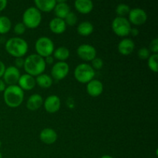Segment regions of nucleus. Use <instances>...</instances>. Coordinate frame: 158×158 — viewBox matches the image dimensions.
I'll return each instance as SVG.
<instances>
[{
  "label": "nucleus",
  "mask_w": 158,
  "mask_h": 158,
  "mask_svg": "<svg viewBox=\"0 0 158 158\" xmlns=\"http://www.w3.org/2000/svg\"><path fill=\"white\" fill-rule=\"evenodd\" d=\"M6 50L8 53L15 58L23 57L28 52V43L20 37H12L6 43Z\"/></svg>",
  "instance_id": "obj_3"
},
{
  "label": "nucleus",
  "mask_w": 158,
  "mask_h": 158,
  "mask_svg": "<svg viewBox=\"0 0 158 158\" xmlns=\"http://www.w3.org/2000/svg\"><path fill=\"white\" fill-rule=\"evenodd\" d=\"M77 53L81 60L90 62L97 57V49L92 45L82 44L77 48Z\"/></svg>",
  "instance_id": "obj_10"
},
{
  "label": "nucleus",
  "mask_w": 158,
  "mask_h": 158,
  "mask_svg": "<svg viewBox=\"0 0 158 158\" xmlns=\"http://www.w3.org/2000/svg\"><path fill=\"white\" fill-rule=\"evenodd\" d=\"M78 21V17H77V14L73 12H69V14L66 16L64 19V22L66 23V26H75Z\"/></svg>",
  "instance_id": "obj_28"
},
{
  "label": "nucleus",
  "mask_w": 158,
  "mask_h": 158,
  "mask_svg": "<svg viewBox=\"0 0 158 158\" xmlns=\"http://www.w3.org/2000/svg\"><path fill=\"white\" fill-rule=\"evenodd\" d=\"M91 66H92L94 70H96V69L99 70L103 66V60L101 58H99V57H96L91 61Z\"/></svg>",
  "instance_id": "obj_30"
},
{
  "label": "nucleus",
  "mask_w": 158,
  "mask_h": 158,
  "mask_svg": "<svg viewBox=\"0 0 158 158\" xmlns=\"http://www.w3.org/2000/svg\"><path fill=\"white\" fill-rule=\"evenodd\" d=\"M24 61L25 60L23 57H20V58H15V66L16 68H18L19 69V68L23 67L24 66Z\"/></svg>",
  "instance_id": "obj_33"
},
{
  "label": "nucleus",
  "mask_w": 158,
  "mask_h": 158,
  "mask_svg": "<svg viewBox=\"0 0 158 158\" xmlns=\"http://www.w3.org/2000/svg\"><path fill=\"white\" fill-rule=\"evenodd\" d=\"M35 49L36 54L43 58L52 56L55 49L53 41L47 36H41L36 40L35 43Z\"/></svg>",
  "instance_id": "obj_6"
},
{
  "label": "nucleus",
  "mask_w": 158,
  "mask_h": 158,
  "mask_svg": "<svg viewBox=\"0 0 158 158\" xmlns=\"http://www.w3.org/2000/svg\"><path fill=\"white\" fill-rule=\"evenodd\" d=\"M94 25L89 21H84L80 23L77 26V32L82 36H88L94 32Z\"/></svg>",
  "instance_id": "obj_22"
},
{
  "label": "nucleus",
  "mask_w": 158,
  "mask_h": 158,
  "mask_svg": "<svg viewBox=\"0 0 158 158\" xmlns=\"http://www.w3.org/2000/svg\"><path fill=\"white\" fill-rule=\"evenodd\" d=\"M17 84L23 91L32 90V89H34L35 85H36V83H35V78L27 73L23 74V75L20 76L19 80Z\"/></svg>",
  "instance_id": "obj_15"
},
{
  "label": "nucleus",
  "mask_w": 158,
  "mask_h": 158,
  "mask_svg": "<svg viewBox=\"0 0 158 158\" xmlns=\"http://www.w3.org/2000/svg\"><path fill=\"white\" fill-rule=\"evenodd\" d=\"M100 158H114V157H113L112 156H110V155H107V154H106V155L102 156Z\"/></svg>",
  "instance_id": "obj_39"
},
{
  "label": "nucleus",
  "mask_w": 158,
  "mask_h": 158,
  "mask_svg": "<svg viewBox=\"0 0 158 158\" xmlns=\"http://www.w3.org/2000/svg\"><path fill=\"white\" fill-rule=\"evenodd\" d=\"M42 22V14L39 9L32 6L25 10L23 14V22L26 28L35 29Z\"/></svg>",
  "instance_id": "obj_4"
},
{
  "label": "nucleus",
  "mask_w": 158,
  "mask_h": 158,
  "mask_svg": "<svg viewBox=\"0 0 158 158\" xmlns=\"http://www.w3.org/2000/svg\"><path fill=\"white\" fill-rule=\"evenodd\" d=\"M0 158H2V154L1 152H0Z\"/></svg>",
  "instance_id": "obj_40"
},
{
  "label": "nucleus",
  "mask_w": 158,
  "mask_h": 158,
  "mask_svg": "<svg viewBox=\"0 0 158 158\" xmlns=\"http://www.w3.org/2000/svg\"><path fill=\"white\" fill-rule=\"evenodd\" d=\"M128 21L131 24L135 26H141L148 20V14L146 11L140 8H134L131 9L128 14Z\"/></svg>",
  "instance_id": "obj_8"
},
{
  "label": "nucleus",
  "mask_w": 158,
  "mask_h": 158,
  "mask_svg": "<svg viewBox=\"0 0 158 158\" xmlns=\"http://www.w3.org/2000/svg\"><path fill=\"white\" fill-rule=\"evenodd\" d=\"M6 88V84L2 79H0V93L4 92Z\"/></svg>",
  "instance_id": "obj_38"
},
{
  "label": "nucleus",
  "mask_w": 158,
  "mask_h": 158,
  "mask_svg": "<svg viewBox=\"0 0 158 158\" xmlns=\"http://www.w3.org/2000/svg\"><path fill=\"white\" fill-rule=\"evenodd\" d=\"M20 76L21 74H20V71L18 68L14 66H9L6 68V70L2 76V80L6 84H8L9 86L17 85Z\"/></svg>",
  "instance_id": "obj_11"
},
{
  "label": "nucleus",
  "mask_w": 158,
  "mask_h": 158,
  "mask_svg": "<svg viewBox=\"0 0 158 158\" xmlns=\"http://www.w3.org/2000/svg\"><path fill=\"white\" fill-rule=\"evenodd\" d=\"M49 27L51 32L53 33L62 34L66 31V25L65 23L64 19L55 17L50 20L49 23Z\"/></svg>",
  "instance_id": "obj_18"
},
{
  "label": "nucleus",
  "mask_w": 158,
  "mask_h": 158,
  "mask_svg": "<svg viewBox=\"0 0 158 158\" xmlns=\"http://www.w3.org/2000/svg\"><path fill=\"white\" fill-rule=\"evenodd\" d=\"M95 70L88 63H80L74 69V77L80 83H88L94 80Z\"/></svg>",
  "instance_id": "obj_5"
},
{
  "label": "nucleus",
  "mask_w": 158,
  "mask_h": 158,
  "mask_svg": "<svg viewBox=\"0 0 158 158\" xmlns=\"http://www.w3.org/2000/svg\"><path fill=\"white\" fill-rule=\"evenodd\" d=\"M6 65L4 64V63L0 60V79H1V77H2L5 70H6Z\"/></svg>",
  "instance_id": "obj_34"
},
{
  "label": "nucleus",
  "mask_w": 158,
  "mask_h": 158,
  "mask_svg": "<svg viewBox=\"0 0 158 158\" xmlns=\"http://www.w3.org/2000/svg\"><path fill=\"white\" fill-rule=\"evenodd\" d=\"M35 8L40 12H49L52 11L56 5V0H35Z\"/></svg>",
  "instance_id": "obj_21"
},
{
  "label": "nucleus",
  "mask_w": 158,
  "mask_h": 158,
  "mask_svg": "<svg viewBox=\"0 0 158 158\" xmlns=\"http://www.w3.org/2000/svg\"><path fill=\"white\" fill-rule=\"evenodd\" d=\"M8 4V2L6 0H0V12L4 10L6 8Z\"/></svg>",
  "instance_id": "obj_35"
},
{
  "label": "nucleus",
  "mask_w": 158,
  "mask_h": 158,
  "mask_svg": "<svg viewBox=\"0 0 158 158\" xmlns=\"http://www.w3.org/2000/svg\"><path fill=\"white\" fill-rule=\"evenodd\" d=\"M57 133L52 128H44L40 134V139L45 144H52L57 140Z\"/></svg>",
  "instance_id": "obj_14"
},
{
  "label": "nucleus",
  "mask_w": 158,
  "mask_h": 158,
  "mask_svg": "<svg viewBox=\"0 0 158 158\" xmlns=\"http://www.w3.org/2000/svg\"><path fill=\"white\" fill-rule=\"evenodd\" d=\"M69 72V66L66 62H57L54 63L51 69V77L52 80H62L68 75Z\"/></svg>",
  "instance_id": "obj_9"
},
{
  "label": "nucleus",
  "mask_w": 158,
  "mask_h": 158,
  "mask_svg": "<svg viewBox=\"0 0 158 158\" xmlns=\"http://www.w3.org/2000/svg\"><path fill=\"white\" fill-rule=\"evenodd\" d=\"M112 30L120 37H125L130 35L131 30V24L126 17L117 16L111 24Z\"/></svg>",
  "instance_id": "obj_7"
},
{
  "label": "nucleus",
  "mask_w": 158,
  "mask_h": 158,
  "mask_svg": "<svg viewBox=\"0 0 158 158\" xmlns=\"http://www.w3.org/2000/svg\"><path fill=\"white\" fill-rule=\"evenodd\" d=\"M1 147H2V141L0 140V148H1Z\"/></svg>",
  "instance_id": "obj_41"
},
{
  "label": "nucleus",
  "mask_w": 158,
  "mask_h": 158,
  "mask_svg": "<svg viewBox=\"0 0 158 158\" xmlns=\"http://www.w3.org/2000/svg\"><path fill=\"white\" fill-rule=\"evenodd\" d=\"M130 11H131L130 6L124 3H120V4L117 5V6L116 7V13L119 17H125L126 15H128Z\"/></svg>",
  "instance_id": "obj_26"
},
{
  "label": "nucleus",
  "mask_w": 158,
  "mask_h": 158,
  "mask_svg": "<svg viewBox=\"0 0 158 158\" xmlns=\"http://www.w3.org/2000/svg\"><path fill=\"white\" fill-rule=\"evenodd\" d=\"M149 50L154 54H157L158 52V39L155 38L150 43Z\"/></svg>",
  "instance_id": "obj_32"
},
{
  "label": "nucleus",
  "mask_w": 158,
  "mask_h": 158,
  "mask_svg": "<svg viewBox=\"0 0 158 158\" xmlns=\"http://www.w3.org/2000/svg\"><path fill=\"white\" fill-rule=\"evenodd\" d=\"M3 99L9 107H19L24 100V91L18 85L9 86L4 90Z\"/></svg>",
  "instance_id": "obj_2"
},
{
  "label": "nucleus",
  "mask_w": 158,
  "mask_h": 158,
  "mask_svg": "<svg viewBox=\"0 0 158 158\" xmlns=\"http://www.w3.org/2000/svg\"><path fill=\"white\" fill-rule=\"evenodd\" d=\"M53 58L56 59L60 62H65L69 57V50L65 46H60L53 51Z\"/></svg>",
  "instance_id": "obj_24"
},
{
  "label": "nucleus",
  "mask_w": 158,
  "mask_h": 158,
  "mask_svg": "<svg viewBox=\"0 0 158 158\" xmlns=\"http://www.w3.org/2000/svg\"><path fill=\"white\" fill-rule=\"evenodd\" d=\"M43 98L41 95L38 94H34L28 98L26 101V107L31 111H35L40 109L43 105Z\"/></svg>",
  "instance_id": "obj_19"
},
{
  "label": "nucleus",
  "mask_w": 158,
  "mask_h": 158,
  "mask_svg": "<svg viewBox=\"0 0 158 158\" xmlns=\"http://www.w3.org/2000/svg\"><path fill=\"white\" fill-rule=\"evenodd\" d=\"M44 60L46 64H52L54 62V58L52 56H49L44 58Z\"/></svg>",
  "instance_id": "obj_36"
},
{
  "label": "nucleus",
  "mask_w": 158,
  "mask_h": 158,
  "mask_svg": "<svg viewBox=\"0 0 158 158\" xmlns=\"http://www.w3.org/2000/svg\"><path fill=\"white\" fill-rule=\"evenodd\" d=\"M12 28V22L9 17L0 15V34H6Z\"/></svg>",
  "instance_id": "obj_25"
},
{
  "label": "nucleus",
  "mask_w": 158,
  "mask_h": 158,
  "mask_svg": "<svg viewBox=\"0 0 158 158\" xmlns=\"http://www.w3.org/2000/svg\"><path fill=\"white\" fill-rule=\"evenodd\" d=\"M53 83V80L51 77V76L47 75L46 73L40 74V75L37 76L35 78V83L40 86L41 88H44V89H47L49 88L52 85Z\"/></svg>",
  "instance_id": "obj_23"
},
{
  "label": "nucleus",
  "mask_w": 158,
  "mask_h": 158,
  "mask_svg": "<svg viewBox=\"0 0 158 158\" xmlns=\"http://www.w3.org/2000/svg\"><path fill=\"white\" fill-rule=\"evenodd\" d=\"M157 61L158 54H151L148 59V66L151 71L154 73L157 72Z\"/></svg>",
  "instance_id": "obj_27"
},
{
  "label": "nucleus",
  "mask_w": 158,
  "mask_h": 158,
  "mask_svg": "<svg viewBox=\"0 0 158 158\" xmlns=\"http://www.w3.org/2000/svg\"><path fill=\"white\" fill-rule=\"evenodd\" d=\"M137 56L141 60H148L151 56V51L147 47H142L137 52Z\"/></svg>",
  "instance_id": "obj_29"
},
{
  "label": "nucleus",
  "mask_w": 158,
  "mask_h": 158,
  "mask_svg": "<svg viewBox=\"0 0 158 158\" xmlns=\"http://www.w3.org/2000/svg\"><path fill=\"white\" fill-rule=\"evenodd\" d=\"M46 67V64L45 63L44 58L39 56L38 54H30L25 59L23 68L26 73L32 77H35L43 74Z\"/></svg>",
  "instance_id": "obj_1"
},
{
  "label": "nucleus",
  "mask_w": 158,
  "mask_h": 158,
  "mask_svg": "<svg viewBox=\"0 0 158 158\" xmlns=\"http://www.w3.org/2000/svg\"><path fill=\"white\" fill-rule=\"evenodd\" d=\"M130 35H133V36H137L139 35V30L137 28H131V32H130Z\"/></svg>",
  "instance_id": "obj_37"
},
{
  "label": "nucleus",
  "mask_w": 158,
  "mask_h": 158,
  "mask_svg": "<svg viewBox=\"0 0 158 158\" xmlns=\"http://www.w3.org/2000/svg\"><path fill=\"white\" fill-rule=\"evenodd\" d=\"M74 6L77 11L81 14H89L94 9V2L90 0H76Z\"/></svg>",
  "instance_id": "obj_20"
},
{
  "label": "nucleus",
  "mask_w": 158,
  "mask_h": 158,
  "mask_svg": "<svg viewBox=\"0 0 158 158\" xmlns=\"http://www.w3.org/2000/svg\"><path fill=\"white\" fill-rule=\"evenodd\" d=\"M26 30V27L23 23H18L14 26L13 31L16 35H22L25 33Z\"/></svg>",
  "instance_id": "obj_31"
},
{
  "label": "nucleus",
  "mask_w": 158,
  "mask_h": 158,
  "mask_svg": "<svg viewBox=\"0 0 158 158\" xmlns=\"http://www.w3.org/2000/svg\"><path fill=\"white\" fill-rule=\"evenodd\" d=\"M103 91V84L101 81L94 79L86 83V92L90 97H97L102 94Z\"/></svg>",
  "instance_id": "obj_13"
},
{
  "label": "nucleus",
  "mask_w": 158,
  "mask_h": 158,
  "mask_svg": "<svg viewBox=\"0 0 158 158\" xmlns=\"http://www.w3.org/2000/svg\"><path fill=\"white\" fill-rule=\"evenodd\" d=\"M135 48L134 42L130 38H124L120 41L117 46L118 52L123 56H128L131 54Z\"/></svg>",
  "instance_id": "obj_16"
},
{
  "label": "nucleus",
  "mask_w": 158,
  "mask_h": 158,
  "mask_svg": "<svg viewBox=\"0 0 158 158\" xmlns=\"http://www.w3.org/2000/svg\"><path fill=\"white\" fill-rule=\"evenodd\" d=\"M55 15L57 18L64 19L66 15L70 12V7L64 0L56 1V5L53 9Z\"/></svg>",
  "instance_id": "obj_17"
},
{
  "label": "nucleus",
  "mask_w": 158,
  "mask_h": 158,
  "mask_svg": "<svg viewBox=\"0 0 158 158\" xmlns=\"http://www.w3.org/2000/svg\"><path fill=\"white\" fill-rule=\"evenodd\" d=\"M43 106L46 112L49 114H55L60 110L61 107V100L56 95H50L43 101Z\"/></svg>",
  "instance_id": "obj_12"
}]
</instances>
